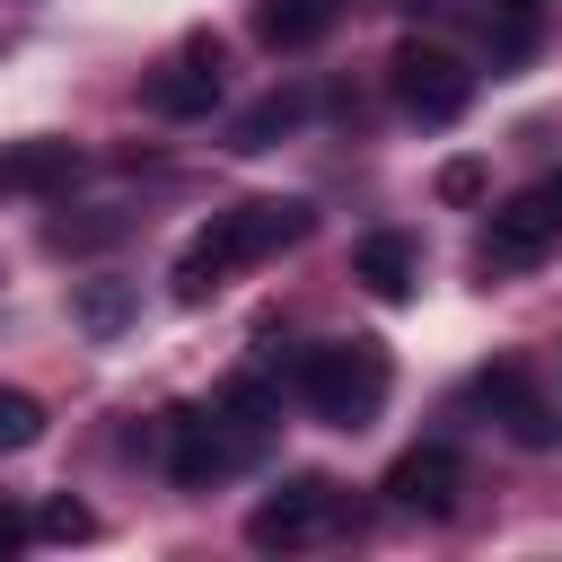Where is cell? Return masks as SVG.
Wrapping results in <instances>:
<instances>
[{"mask_svg": "<svg viewBox=\"0 0 562 562\" xmlns=\"http://www.w3.org/2000/svg\"><path fill=\"white\" fill-rule=\"evenodd\" d=\"M316 228V211L307 202H281V193H263V202H237V211H220L184 255H176V299H211L237 263H255V255H281V246H299Z\"/></svg>", "mask_w": 562, "mask_h": 562, "instance_id": "cell-1", "label": "cell"}, {"mask_svg": "<svg viewBox=\"0 0 562 562\" xmlns=\"http://www.w3.org/2000/svg\"><path fill=\"white\" fill-rule=\"evenodd\" d=\"M386 386H395V369H386V342H369V334H351V342H307V351L290 360V395H299L316 422H334V430L378 422Z\"/></svg>", "mask_w": 562, "mask_h": 562, "instance_id": "cell-2", "label": "cell"}, {"mask_svg": "<svg viewBox=\"0 0 562 562\" xmlns=\"http://www.w3.org/2000/svg\"><path fill=\"white\" fill-rule=\"evenodd\" d=\"M342 518H351L342 483H325V474H290L281 492H263V501L246 509V544H263V553H299V544H325Z\"/></svg>", "mask_w": 562, "mask_h": 562, "instance_id": "cell-3", "label": "cell"}, {"mask_svg": "<svg viewBox=\"0 0 562 562\" xmlns=\"http://www.w3.org/2000/svg\"><path fill=\"white\" fill-rule=\"evenodd\" d=\"M386 88H395V105H404L413 123H457V114L474 105V70H465L448 44H422V35H404V44L386 53Z\"/></svg>", "mask_w": 562, "mask_h": 562, "instance_id": "cell-4", "label": "cell"}, {"mask_svg": "<svg viewBox=\"0 0 562 562\" xmlns=\"http://www.w3.org/2000/svg\"><path fill=\"white\" fill-rule=\"evenodd\" d=\"M263 448L211 404V413H176L167 422V474L184 483V492H202V483H220V474H237V465H255Z\"/></svg>", "mask_w": 562, "mask_h": 562, "instance_id": "cell-5", "label": "cell"}, {"mask_svg": "<svg viewBox=\"0 0 562 562\" xmlns=\"http://www.w3.org/2000/svg\"><path fill=\"white\" fill-rule=\"evenodd\" d=\"M553 246H562V193L536 184V193H518V202L492 211V228H483V272H527V263H544Z\"/></svg>", "mask_w": 562, "mask_h": 562, "instance_id": "cell-6", "label": "cell"}, {"mask_svg": "<svg viewBox=\"0 0 562 562\" xmlns=\"http://www.w3.org/2000/svg\"><path fill=\"white\" fill-rule=\"evenodd\" d=\"M149 105H158L167 123L211 114V105H220V35H184V44H176V61H158V70H149Z\"/></svg>", "mask_w": 562, "mask_h": 562, "instance_id": "cell-7", "label": "cell"}, {"mask_svg": "<svg viewBox=\"0 0 562 562\" xmlns=\"http://www.w3.org/2000/svg\"><path fill=\"white\" fill-rule=\"evenodd\" d=\"M386 501L395 509H422V518H448L465 501V457L457 448H404L386 465Z\"/></svg>", "mask_w": 562, "mask_h": 562, "instance_id": "cell-8", "label": "cell"}, {"mask_svg": "<svg viewBox=\"0 0 562 562\" xmlns=\"http://www.w3.org/2000/svg\"><path fill=\"white\" fill-rule=\"evenodd\" d=\"M465 404H474V413H501L518 448H553V439H562V422H553V413H544V404L527 395V369H518V360H501V369H483V378L465 386Z\"/></svg>", "mask_w": 562, "mask_h": 562, "instance_id": "cell-9", "label": "cell"}, {"mask_svg": "<svg viewBox=\"0 0 562 562\" xmlns=\"http://www.w3.org/2000/svg\"><path fill=\"white\" fill-rule=\"evenodd\" d=\"M79 184V149L70 140H9L0 149V193H70Z\"/></svg>", "mask_w": 562, "mask_h": 562, "instance_id": "cell-10", "label": "cell"}, {"mask_svg": "<svg viewBox=\"0 0 562 562\" xmlns=\"http://www.w3.org/2000/svg\"><path fill=\"white\" fill-rule=\"evenodd\" d=\"M351 281H369L378 299H413V281H422V255H413V237H395V228L360 237V246H351Z\"/></svg>", "mask_w": 562, "mask_h": 562, "instance_id": "cell-11", "label": "cell"}, {"mask_svg": "<svg viewBox=\"0 0 562 562\" xmlns=\"http://www.w3.org/2000/svg\"><path fill=\"white\" fill-rule=\"evenodd\" d=\"M334 26V0H255V35L263 53H307Z\"/></svg>", "mask_w": 562, "mask_h": 562, "instance_id": "cell-12", "label": "cell"}, {"mask_svg": "<svg viewBox=\"0 0 562 562\" xmlns=\"http://www.w3.org/2000/svg\"><path fill=\"white\" fill-rule=\"evenodd\" d=\"M299 114H307V97H299V88H272V97H255V105L228 123V149H237V158H255V149L290 140V132H299Z\"/></svg>", "mask_w": 562, "mask_h": 562, "instance_id": "cell-13", "label": "cell"}, {"mask_svg": "<svg viewBox=\"0 0 562 562\" xmlns=\"http://www.w3.org/2000/svg\"><path fill=\"white\" fill-rule=\"evenodd\" d=\"M132 307H140V290H132V281H114V272H97V281H79V290H70V316H79L88 334H123V325H132Z\"/></svg>", "mask_w": 562, "mask_h": 562, "instance_id": "cell-14", "label": "cell"}, {"mask_svg": "<svg viewBox=\"0 0 562 562\" xmlns=\"http://www.w3.org/2000/svg\"><path fill=\"white\" fill-rule=\"evenodd\" d=\"M211 404H220V413H228V422H237V430H246L255 448H263V439L281 430V386H263V378H228V386H220Z\"/></svg>", "mask_w": 562, "mask_h": 562, "instance_id": "cell-15", "label": "cell"}, {"mask_svg": "<svg viewBox=\"0 0 562 562\" xmlns=\"http://www.w3.org/2000/svg\"><path fill=\"white\" fill-rule=\"evenodd\" d=\"M44 439V404L26 386H0V448H35Z\"/></svg>", "mask_w": 562, "mask_h": 562, "instance_id": "cell-16", "label": "cell"}, {"mask_svg": "<svg viewBox=\"0 0 562 562\" xmlns=\"http://www.w3.org/2000/svg\"><path fill=\"white\" fill-rule=\"evenodd\" d=\"M105 237H123V211H97V220H53V228H44V246H53V255H79V246H105Z\"/></svg>", "mask_w": 562, "mask_h": 562, "instance_id": "cell-17", "label": "cell"}, {"mask_svg": "<svg viewBox=\"0 0 562 562\" xmlns=\"http://www.w3.org/2000/svg\"><path fill=\"white\" fill-rule=\"evenodd\" d=\"M35 536L79 544V536H97V509H88V501H44V509H35Z\"/></svg>", "mask_w": 562, "mask_h": 562, "instance_id": "cell-18", "label": "cell"}, {"mask_svg": "<svg viewBox=\"0 0 562 562\" xmlns=\"http://www.w3.org/2000/svg\"><path fill=\"white\" fill-rule=\"evenodd\" d=\"M439 193H448V202H474V193H483V167H474V158H448V167H439Z\"/></svg>", "mask_w": 562, "mask_h": 562, "instance_id": "cell-19", "label": "cell"}, {"mask_svg": "<svg viewBox=\"0 0 562 562\" xmlns=\"http://www.w3.org/2000/svg\"><path fill=\"white\" fill-rule=\"evenodd\" d=\"M26 527H35V518H18V509H0V553H18V544H26Z\"/></svg>", "mask_w": 562, "mask_h": 562, "instance_id": "cell-20", "label": "cell"}, {"mask_svg": "<svg viewBox=\"0 0 562 562\" xmlns=\"http://www.w3.org/2000/svg\"><path fill=\"white\" fill-rule=\"evenodd\" d=\"M553 422H562V395H553Z\"/></svg>", "mask_w": 562, "mask_h": 562, "instance_id": "cell-21", "label": "cell"}, {"mask_svg": "<svg viewBox=\"0 0 562 562\" xmlns=\"http://www.w3.org/2000/svg\"><path fill=\"white\" fill-rule=\"evenodd\" d=\"M553 193H562V176H553Z\"/></svg>", "mask_w": 562, "mask_h": 562, "instance_id": "cell-22", "label": "cell"}]
</instances>
